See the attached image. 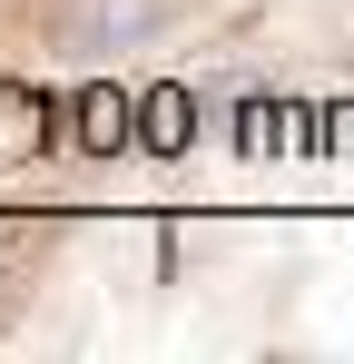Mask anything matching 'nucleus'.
<instances>
[{"instance_id":"1","label":"nucleus","mask_w":354,"mask_h":364,"mask_svg":"<svg viewBox=\"0 0 354 364\" xmlns=\"http://www.w3.org/2000/svg\"><path fill=\"white\" fill-rule=\"evenodd\" d=\"M158 10H168V0H79L69 40H79V50H138V40L158 30Z\"/></svg>"}]
</instances>
